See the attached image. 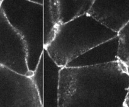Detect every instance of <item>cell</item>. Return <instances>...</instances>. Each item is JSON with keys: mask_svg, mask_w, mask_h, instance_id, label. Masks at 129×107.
I'll list each match as a JSON object with an SVG mask.
<instances>
[{"mask_svg": "<svg viewBox=\"0 0 129 107\" xmlns=\"http://www.w3.org/2000/svg\"><path fill=\"white\" fill-rule=\"evenodd\" d=\"M93 0H58L60 25L88 14Z\"/></svg>", "mask_w": 129, "mask_h": 107, "instance_id": "cell-10", "label": "cell"}, {"mask_svg": "<svg viewBox=\"0 0 129 107\" xmlns=\"http://www.w3.org/2000/svg\"><path fill=\"white\" fill-rule=\"evenodd\" d=\"M0 107H41L31 76L0 66Z\"/></svg>", "mask_w": 129, "mask_h": 107, "instance_id": "cell-4", "label": "cell"}, {"mask_svg": "<svg viewBox=\"0 0 129 107\" xmlns=\"http://www.w3.org/2000/svg\"><path fill=\"white\" fill-rule=\"evenodd\" d=\"M43 25L45 48L51 42L58 26L60 25L58 0H44Z\"/></svg>", "mask_w": 129, "mask_h": 107, "instance_id": "cell-9", "label": "cell"}, {"mask_svg": "<svg viewBox=\"0 0 129 107\" xmlns=\"http://www.w3.org/2000/svg\"><path fill=\"white\" fill-rule=\"evenodd\" d=\"M1 2H2V0H0V8H1Z\"/></svg>", "mask_w": 129, "mask_h": 107, "instance_id": "cell-14", "label": "cell"}, {"mask_svg": "<svg viewBox=\"0 0 129 107\" xmlns=\"http://www.w3.org/2000/svg\"><path fill=\"white\" fill-rule=\"evenodd\" d=\"M58 66L44 49L31 78L40 98L41 107H59V73Z\"/></svg>", "mask_w": 129, "mask_h": 107, "instance_id": "cell-6", "label": "cell"}, {"mask_svg": "<svg viewBox=\"0 0 129 107\" xmlns=\"http://www.w3.org/2000/svg\"><path fill=\"white\" fill-rule=\"evenodd\" d=\"M118 53L120 62L129 67V21L118 33Z\"/></svg>", "mask_w": 129, "mask_h": 107, "instance_id": "cell-11", "label": "cell"}, {"mask_svg": "<svg viewBox=\"0 0 129 107\" xmlns=\"http://www.w3.org/2000/svg\"><path fill=\"white\" fill-rule=\"evenodd\" d=\"M0 66L31 76L26 61L24 41L12 27L0 8Z\"/></svg>", "mask_w": 129, "mask_h": 107, "instance_id": "cell-5", "label": "cell"}, {"mask_svg": "<svg viewBox=\"0 0 129 107\" xmlns=\"http://www.w3.org/2000/svg\"><path fill=\"white\" fill-rule=\"evenodd\" d=\"M31 1L35 3L38 4V5H43V4H44V0H31Z\"/></svg>", "mask_w": 129, "mask_h": 107, "instance_id": "cell-13", "label": "cell"}, {"mask_svg": "<svg viewBox=\"0 0 129 107\" xmlns=\"http://www.w3.org/2000/svg\"><path fill=\"white\" fill-rule=\"evenodd\" d=\"M127 69H128V74H129V67L127 68ZM125 106L129 107V89H128V94H127V98H126L125 102Z\"/></svg>", "mask_w": 129, "mask_h": 107, "instance_id": "cell-12", "label": "cell"}, {"mask_svg": "<svg viewBox=\"0 0 129 107\" xmlns=\"http://www.w3.org/2000/svg\"><path fill=\"white\" fill-rule=\"evenodd\" d=\"M118 36L92 48L72 60L66 67H81L119 61Z\"/></svg>", "mask_w": 129, "mask_h": 107, "instance_id": "cell-8", "label": "cell"}, {"mask_svg": "<svg viewBox=\"0 0 129 107\" xmlns=\"http://www.w3.org/2000/svg\"><path fill=\"white\" fill-rule=\"evenodd\" d=\"M88 15L118 33L129 21V0H93Z\"/></svg>", "mask_w": 129, "mask_h": 107, "instance_id": "cell-7", "label": "cell"}, {"mask_svg": "<svg viewBox=\"0 0 129 107\" xmlns=\"http://www.w3.org/2000/svg\"><path fill=\"white\" fill-rule=\"evenodd\" d=\"M129 74L121 62L81 67H63L59 73V107H124Z\"/></svg>", "mask_w": 129, "mask_h": 107, "instance_id": "cell-1", "label": "cell"}, {"mask_svg": "<svg viewBox=\"0 0 129 107\" xmlns=\"http://www.w3.org/2000/svg\"><path fill=\"white\" fill-rule=\"evenodd\" d=\"M1 9L25 42L27 66L33 73L44 50L43 5L31 0H2Z\"/></svg>", "mask_w": 129, "mask_h": 107, "instance_id": "cell-3", "label": "cell"}, {"mask_svg": "<svg viewBox=\"0 0 129 107\" xmlns=\"http://www.w3.org/2000/svg\"><path fill=\"white\" fill-rule=\"evenodd\" d=\"M124 107H127V106H124Z\"/></svg>", "mask_w": 129, "mask_h": 107, "instance_id": "cell-15", "label": "cell"}, {"mask_svg": "<svg viewBox=\"0 0 129 107\" xmlns=\"http://www.w3.org/2000/svg\"><path fill=\"white\" fill-rule=\"evenodd\" d=\"M117 35L86 14L59 25L54 39L44 49L54 62L63 68L91 49Z\"/></svg>", "mask_w": 129, "mask_h": 107, "instance_id": "cell-2", "label": "cell"}]
</instances>
